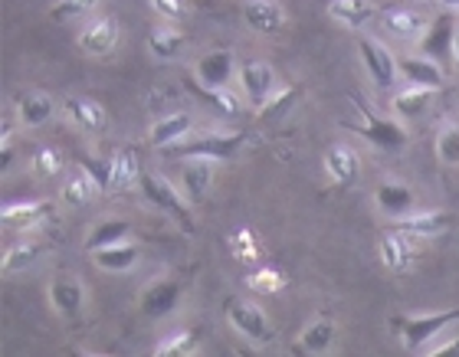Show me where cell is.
Returning a JSON list of instances; mask_svg holds the SVG:
<instances>
[{
  "instance_id": "obj_1",
  "label": "cell",
  "mask_w": 459,
  "mask_h": 357,
  "mask_svg": "<svg viewBox=\"0 0 459 357\" xmlns=\"http://www.w3.org/2000/svg\"><path fill=\"white\" fill-rule=\"evenodd\" d=\"M138 191L154 210L168 213L184 233H194V217H191V200L184 197L181 187H174L168 177H161L158 171H142V181H138Z\"/></svg>"
},
{
  "instance_id": "obj_2",
  "label": "cell",
  "mask_w": 459,
  "mask_h": 357,
  "mask_svg": "<svg viewBox=\"0 0 459 357\" xmlns=\"http://www.w3.org/2000/svg\"><path fill=\"white\" fill-rule=\"evenodd\" d=\"M348 98H351L354 112L361 115V125H351V122H344V128H348V132L368 138L374 148H384V151H397V148L407 145V138H411V135H407V132H403L397 122L377 115V112L371 108V102H368L364 96H358V92H351Z\"/></svg>"
},
{
  "instance_id": "obj_3",
  "label": "cell",
  "mask_w": 459,
  "mask_h": 357,
  "mask_svg": "<svg viewBox=\"0 0 459 357\" xmlns=\"http://www.w3.org/2000/svg\"><path fill=\"white\" fill-rule=\"evenodd\" d=\"M243 132H213V135L194 138V141H174L164 148L171 157H204V161H230L243 148Z\"/></svg>"
},
{
  "instance_id": "obj_4",
  "label": "cell",
  "mask_w": 459,
  "mask_h": 357,
  "mask_svg": "<svg viewBox=\"0 0 459 357\" xmlns=\"http://www.w3.org/2000/svg\"><path fill=\"white\" fill-rule=\"evenodd\" d=\"M459 321V309L437 311V315H397L394 319V331L403 338V344L411 351H420L430 338H437L440 331Z\"/></svg>"
},
{
  "instance_id": "obj_5",
  "label": "cell",
  "mask_w": 459,
  "mask_h": 357,
  "mask_svg": "<svg viewBox=\"0 0 459 357\" xmlns=\"http://www.w3.org/2000/svg\"><path fill=\"white\" fill-rule=\"evenodd\" d=\"M223 311H227L230 325L247 341H253V344H269L273 341V325H269L266 311L259 309L256 302L233 295V299L223 302Z\"/></svg>"
},
{
  "instance_id": "obj_6",
  "label": "cell",
  "mask_w": 459,
  "mask_h": 357,
  "mask_svg": "<svg viewBox=\"0 0 459 357\" xmlns=\"http://www.w3.org/2000/svg\"><path fill=\"white\" fill-rule=\"evenodd\" d=\"M377 252H381L384 266L401 276V272L411 269L413 259L420 256V236H413V233H403V230H397V226H391V230L377 240Z\"/></svg>"
},
{
  "instance_id": "obj_7",
  "label": "cell",
  "mask_w": 459,
  "mask_h": 357,
  "mask_svg": "<svg viewBox=\"0 0 459 357\" xmlns=\"http://www.w3.org/2000/svg\"><path fill=\"white\" fill-rule=\"evenodd\" d=\"M239 86H243V96H247L249 106L263 108L266 98L276 92V72L263 59H243L239 63Z\"/></svg>"
},
{
  "instance_id": "obj_8",
  "label": "cell",
  "mask_w": 459,
  "mask_h": 357,
  "mask_svg": "<svg viewBox=\"0 0 459 357\" xmlns=\"http://www.w3.org/2000/svg\"><path fill=\"white\" fill-rule=\"evenodd\" d=\"M358 53H361L364 66H368V72H371L374 86L391 89L394 82H397V72H401V69H397V56H394L391 49L381 47V43L371 37H361L358 39Z\"/></svg>"
},
{
  "instance_id": "obj_9",
  "label": "cell",
  "mask_w": 459,
  "mask_h": 357,
  "mask_svg": "<svg viewBox=\"0 0 459 357\" xmlns=\"http://www.w3.org/2000/svg\"><path fill=\"white\" fill-rule=\"evenodd\" d=\"M456 20L453 13H440L427 33L420 37V53L427 59H453V43H456Z\"/></svg>"
},
{
  "instance_id": "obj_10",
  "label": "cell",
  "mask_w": 459,
  "mask_h": 357,
  "mask_svg": "<svg viewBox=\"0 0 459 357\" xmlns=\"http://www.w3.org/2000/svg\"><path fill=\"white\" fill-rule=\"evenodd\" d=\"M49 213H53V203L49 200H23V203H4V210H0V220L7 230H33L39 226L43 220H49Z\"/></svg>"
},
{
  "instance_id": "obj_11",
  "label": "cell",
  "mask_w": 459,
  "mask_h": 357,
  "mask_svg": "<svg viewBox=\"0 0 459 357\" xmlns=\"http://www.w3.org/2000/svg\"><path fill=\"white\" fill-rule=\"evenodd\" d=\"M49 302H53V309L59 311V319L76 321L79 315H82L86 292H82L79 279H73V276H56L53 285H49Z\"/></svg>"
},
{
  "instance_id": "obj_12",
  "label": "cell",
  "mask_w": 459,
  "mask_h": 357,
  "mask_svg": "<svg viewBox=\"0 0 459 357\" xmlns=\"http://www.w3.org/2000/svg\"><path fill=\"white\" fill-rule=\"evenodd\" d=\"M178 302H181V282L158 279L144 289L142 311L148 315V319H164V315H171V311L178 309Z\"/></svg>"
},
{
  "instance_id": "obj_13",
  "label": "cell",
  "mask_w": 459,
  "mask_h": 357,
  "mask_svg": "<svg viewBox=\"0 0 459 357\" xmlns=\"http://www.w3.org/2000/svg\"><path fill=\"white\" fill-rule=\"evenodd\" d=\"M243 20L256 33L273 37V33H279V30L286 27V10H282L279 0H247L243 4Z\"/></svg>"
},
{
  "instance_id": "obj_14",
  "label": "cell",
  "mask_w": 459,
  "mask_h": 357,
  "mask_svg": "<svg viewBox=\"0 0 459 357\" xmlns=\"http://www.w3.org/2000/svg\"><path fill=\"white\" fill-rule=\"evenodd\" d=\"M394 226L403 233H413V236H420V240H437V236H443V233L453 226V213L423 210V213H413V217H401Z\"/></svg>"
},
{
  "instance_id": "obj_15",
  "label": "cell",
  "mask_w": 459,
  "mask_h": 357,
  "mask_svg": "<svg viewBox=\"0 0 459 357\" xmlns=\"http://www.w3.org/2000/svg\"><path fill=\"white\" fill-rule=\"evenodd\" d=\"M233 72H237V56H233L230 49H213V53H207V56L197 63V72H194V76L201 79L204 86L227 89Z\"/></svg>"
},
{
  "instance_id": "obj_16",
  "label": "cell",
  "mask_w": 459,
  "mask_h": 357,
  "mask_svg": "<svg viewBox=\"0 0 459 357\" xmlns=\"http://www.w3.org/2000/svg\"><path fill=\"white\" fill-rule=\"evenodd\" d=\"M66 115L73 118V125L79 128V132H86V135H102L108 128V115L106 108L99 106V102H92V98H66Z\"/></svg>"
},
{
  "instance_id": "obj_17",
  "label": "cell",
  "mask_w": 459,
  "mask_h": 357,
  "mask_svg": "<svg viewBox=\"0 0 459 357\" xmlns=\"http://www.w3.org/2000/svg\"><path fill=\"white\" fill-rule=\"evenodd\" d=\"M397 69H401V76L411 82V86H423V89H443L446 76H443V69L437 59H427V56H401L397 59Z\"/></svg>"
},
{
  "instance_id": "obj_18",
  "label": "cell",
  "mask_w": 459,
  "mask_h": 357,
  "mask_svg": "<svg viewBox=\"0 0 459 357\" xmlns=\"http://www.w3.org/2000/svg\"><path fill=\"white\" fill-rule=\"evenodd\" d=\"M115 43H118V23L112 17H99L79 33V49L89 56H106L115 49Z\"/></svg>"
},
{
  "instance_id": "obj_19",
  "label": "cell",
  "mask_w": 459,
  "mask_h": 357,
  "mask_svg": "<svg viewBox=\"0 0 459 357\" xmlns=\"http://www.w3.org/2000/svg\"><path fill=\"white\" fill-rule=\"evenodd\" d=\"M381 23L387 33L401 39H411V37H423L427 33V17H423L420 10H407V7H391L381 13Z\"/></svg>"
},
{
  "instance_id": "obj_20",
  "label": "cell",
  "mask_w": 459,
  "mask_h": 357,
  "mask_svg": "<svg viewBox=\"0 0 459 357\" xmlns=\"http://www.w3.org/2000/svg\"><path fill=\"white\" fill-rule=\"evenodd\" d=\"M358 171H361L358 155H354L348 145H335L325 151V174L332 177V183H338V187H351V183L358 181Z\"/></svg>"
},
{
  "instance_id": "obj_21",
  "label": "cell",
  "mask_w": 459,
  "mask_h": 357,
  "mask_svg": "<svg viewBox=\"0 0 459 357\" xmlns=\"http://www.w3.org/2000/svg\"><path fill=\"white\" fill-rule=\"evenodd\" d=\"M374 200H377V207H381L391 220H401V217H407V213L413 210V191L401 181H384L381 187H377V193H374Z\"/></svg>"
},
{
  "instance_id": "obj_22",
  "label": "cell",
  "mask_w": 459,
  "mask_h": 357,
  "mask_svg": "<svg viewBox=\"0 0 459 357\" xmlns=\"http://www.w3.org/2000/svg\"><path fill=\"white\" fill-rule=\"evenodd\" d=\"M187 89H191V92L201 98V102H207L213 112H221L223 118H239V115H243V108H239V98L233 96V92H227V89L204 86L197 76H187Z\"/></svg>"
},
{
  "instance_id": "obj_23",
  "label": "cell",
  "mask_w": 459,
  "mask_h": 357,
  "mask_svg": "<svg viewBox=\"0 0 459 357\" xmlns=\"http://www.w3.org/2000/svg\"><path fill=\"white\" fill-rule=\"evenodd\" d=\"M213 181V161H204V157H194L191 165L181 171V191L191 203H201L211 191Z\"/></svg>"
},
{
  "instance_id": "obj_24",
  "label": "cell",
  "mask_w": 459,
  "mask_h": 357,
  "mask_svg": "<svg viewBox=\"0 0 459 357\" xmlns=\"http://www.w3.org/2000/svg\"><path fill=\"white\" fill-rule=\"evenodd\" d=\"M328 13H332L338 23H344L348 30H361L377 17V10H374L371 0H332V4H328Z\"/></svg>"
},
{
  "instance_id": "obj_25",
  "label": "cell",
  "mask_w": 459,
  "mask_h": 357,
  "mask_svg": "<svg viewBox=\"0 0 459 357\" xmlns=\"http://www.w3.org/2000/svg\"><path fill=\"white\" fill-rule=\"evenodd\" d=\"M335 338H338L335 321L322 315V319L312 321V325L302 331V338H299V351H302V354H328L332 344H335Z\"/></svg>"
},
{
  "instance_id": "obj_26",
  "label": "cell",
  "mask_w": 459,
  "mask_h": 357,
  "mask_svg": "<svg viewBox=\"0 0 459 357\" xmlns=\"http://www.w3.org/2000/svg\"><path fill=\"white\" fill-rule=\"evenodd\" d=\"M92 256H96L99 269H106V272H128V269H134V262H138L142 250H138L134 242L122 240V242H115V246H106V250H96Z\"/></svg>"
},
{
  "instance_id": "obj_27",
  "label": "cell",
  "mask_w": 459,
  "mask_h": 357,
  "mask_svg": "<svg viewBox=\"0 0 459 357\" xmlns=\"http://www.w3.org/2000/svg\"><path fill=\"white\" fill-rule=\"evenodd\" d=\"M191 125H194V118L187 115V112H178V115H168V118H161V122H154L152 125V148H171L174 141H181L187 132H191Z\"/></svg>"
},
{
  "instance_id": "obj_28",
  "label": "cell",
  "mask_w": 459,
  "mask_h": 357,
  "mask_svg": "<svg viewBox=\"0 0 459 357\" xmlns=\"http://www.w3.org/2000/svg\"><path fill=\"white\" fill-rule=\"evenodd\" d=\"M99 191H102V187H99V181L89 174L86 167H73V174L63 183V200H66L69 207H86Z\"/></svg>"
},
{
  "instance_id": "obj_29",
  "label": "cell",
  "mask_w": 459,
  "mask_h": 357,
  "mask_svg": "<svg viewBox=\"0 0 459 357\" xmlns=\"http://www.w3.org/2000/svg\"><path fill=\"white\" fill-rule=\"evenodd\" d=\"M138 181H142V161H138V151H134V148H122V151H115V157H112V191L134 187Z\"/></svg>"
},
{
  "instance_id": "obj_30",
  "label": "cell",
  "mask_w": 459,
  "mask_h": 357,
  "mask_svg": "<svg viewBox=\"0 0 459 357\" xmlns=\"http://www.w3.org/2000/svg\"><path fill=\"white\" fill-rule=\"evenodd\" d=\"M17 115H20V122L30 128L47 125L49 118H53V98L43 96V92H27V96H20V102H17Z\"/></svg>"
},
{
  "instance_id": "obj_31",
  "label": "cell",
  "mask_w": 459,
  "mask_h": 357,
  "mask_svg": "<svg viewBox=\"0 0 459 357\" xmlns=\"http://www.w3.org/2000/svg\"><path fill=\"white\" fill-rule=\"evenodd\" d=\"M128 236H132V223H128V220H102L96 230L89 233L86 252L106 250V246H115V242L128 240Z\"/></svg>"
},
{
  "instance_id": "obj_32",
  "label": "cell",
  "mask_w": 459,
  "mask_h": 357,
  "mask_svg": "<svg viewBox=\"0 0 459 357\" xmlns=\"http://www.w3.org/2000/svg\"><path fill=\"white\" fill-rule=\"evenodd\" d=\"M299 98H302V89H299V86H282V89H276V92H273V96L266 98L263 112H259V122H279V118H286L289 112H292V106H296Z\"/></svg>"
},
{
  "instance_id": "obj_33",
  "label": "cell",
  "mask_w": 459,
  "mask_h": 357,
  "mask_svg": "<svg viewBox=\"0 0 459 357\" xmlns=\"http://www.w3.org/2000/svg\"><path fill=\"white\" fill-rule=\"evenodd\" d=\"M433 92H437V89H423V86L403 89V92H397V96H394V112H397L401 118L420 115L423 108L433 102Z\"/></svg>"
},
{
  "instance_id": "obj_34",
  "label": "cell",
  "mask_w": 459,
  "mask_h": 357,
  "mask_svg": "<svg viewBox=\"0 0 459 357\" xmlns=\"http://www.w3.org/2000/svg\"><path fill=\"white\" fill-rule=\"evenodd\" d=\"M197 344H201V331L184 328V331H178V335H171V338H164L161 344L154 348V357H187L197 351Z\"/></svg>"
},
{
  "instance_id": "obj_35",
  "label": "cell",
  "mask_w": 459,
  "mask_h": 357,
  "mask_svg": "<svg viewBox=\"0 0 459 357\" xmlns=\"http://www.w3.org/2000/svg\"><path fill=\"white\" fill-rule=\"evenodd\" d=\"M43 252H47L43 242H20V246H7V252H4V272L30 269Z\"/></svg>"
},
{
  "instance_id": "obj_36",
  "label": "cell",
  "mask_w": 459,
  "mask_h": 357,
  "mask_svg": "<svg viewBox=\"0 0 459 357\" xmlns=\"http://www.w3.org/2000/svg\"><path fill=\"white\" fill-rule=\"evenodd\" d=\"M148 47H152V53L158 59H171L181 53L184 47V33L181 30H174V27H154L152 39H148Z\"/></svg>"
},
{
  "instance_id": "obj_37",
  "label": "cell",
  "mask_w": 459,
  "mask_h": 357,
  "mask_svg": "<svg viewBox=\"0 0 459 357\" xmlns=\"http://www.w3.org/2000/svg\"><path fill=\"white\" fill-rule=\"evenodd\" d=\"M286 282V272H279L276 266H259L256 272L247 276V285L253 292H259V295H276V292H282Z\"/></svg>"
},
{
  "instance_id": "obj_38",
  "label": "cell",
  "mask_w": 459,
  "mask_h": 357,
  "mask_svg": "<svg viewBox=\"0 0 459 357\" xmlns=\"http://www.w3.org/2000/svg\"><path fill=\"white\" fill-rule=\"evenodd\" d=\"M437 155L443 165H459V122H446L437 138Z\"/></svg>"
},
{
  "instance_id": "obj_39",
  "label": "cell",
  "mask_w": 459,
  "mask_h": 357,
  "mask_svg": "<svg viewBox=\"0 0 459 357\" xmlns=\"http://www.w3.org/2000/svg\"><path fill=\"white\" fill-rule=\"evenodd\" d=\"M230 252H233L239 262H256V256H259L256 233L247 230V226H239V230L230 236Z\"/></svg>"
},
{
  "instance_id": "obj_40",
  "label": "cell",
  "mask_w": 459,
  "mask_h": 357,
  "mask_svg": "<svg viewBox=\"0 0 459 357\" xmlns=\"http://www.w3.org/2000/svg\"><path fill=\"white\" fill-rule=\"evenodd\" d=\"M92 4H99V0H56V4L49 7V20H56V23H69V20L82 17Z\"/></svg>"
},
{
  "instance_id": "obj_41",
  "label": "cell",
  "mask_w": 459,
  "mask_h": 357,
  "mask_svg": "<svg viewBox=\"0 0 459 357\" xmlns=\"http://www.w3.org/2000/svg\"><path fill=\"white\" fill-rule=\"evenodd\" d=\"M76 161L79 167H86L89 174L96 177L102 191H112V161H102V157H92V155H76Z\"/></svg>"
},
{
  "instance_id": "obj_42",
  "label": "cell",
  "mask_w": 459,
  "mask_h": 357,
  "mask_svg": "<svg viewBox=\"0 0 459 357\" xmlns=\"http://www.w3.org/2000/svg\"><path fill=\"white\" fill-rule=\"evenodd\" d=\"M33 171H37V177H56L59 171H63V157H59V151H53V148H39L37 155H33Z\"/></svg>"
},
{
  "instance_id": "obj_43",
  "label": "cell",
  "mask_w": 459,
  "mask_h": 357,
  "mask_svg": "<svg viewBox=\"0 0 459 357\" xmlns=\"http://www.w3.org/2000/svg\"><path fill=\"white\" fill-rule=\"evenodd\" d=\"M152 7L158 10L164 20H184L187 17V4H184V0H152Z\"/></svg>"
},
{
  "instance_id": "obj_44",
  "label": "cell",
  "mask_w": 459,
  "mask_h": 357,
  "mask_svg": "<svg viewBox=\"0 0 459 357\" xmlns=\"http://www.w3.org/2000/svg\"><path fill=\"white\" fill-rule=\"evenodd\" d=\"M430 357H459V338L450 341V344H443V348L430 351Z\"/></svg>"
},
{
  "instance_id": "obj_45",
  "label": "cell",
  "mask_w": 459,
  "mask_h": 357,
  "mask_svg": "<svg viewBox=\"0 0 459 357\" xmlns=\"http://www.w3.org/2000/svg\"><path fill=\"white\" fill-rule=\"evenodd\" d=\"M453 63H456V69H459V30H456V43H453Z\"/></svg>"
},
{
  "instance_id": "obj_46",
  "label": "cell",
  "mask_w": 459,
  "mask_h": 357,
  "mask_svg": "<svg viewBox=\"0 0 459 357\" xmlns=\"http://www.w3.org/2000/svg\"><path fill=\"white\" fill-rule=\"evenodd\" d=\"M440 4H450V7H456V10H459V0H440Z\"/></svg>"
},
{
  "instance_id": "obj_47",
  "label": "cell",
  "mask_w": 459,
  "mask_h": 357,
  "mask_svg": "<svg viewBox=\"0 0 459 357\" xmlns=\"http://www.w3.org/2000/svg\"><path fill=\"white\" fill-rule=\"evenodd\" d=\"M397 4H411V0H397Z\"/></svg>"
}]
</instances>
